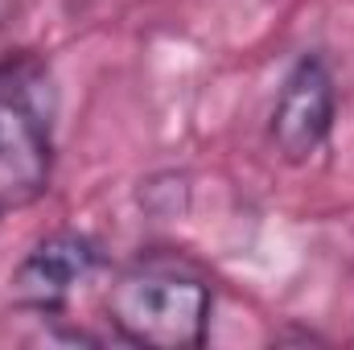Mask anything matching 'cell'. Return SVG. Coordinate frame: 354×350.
<instances>
[{"mask_svg": "<svg viewBox=\"0 0 354 350\" xmlns=\"http://www.w3.org/2000/svg\"><path fill=\"white\" fill-rule=\"evenodd\" d=\"M103 309L115 334L132 347L185 350L202 347L214 293L189 260L153 252L120 268Z\"/></svg>", "mask_w": 354, "mask_h": 350, "instance_id": "1", "label": "cell"}, {"mask_svg": "<svg viewBox=\"0 0 354 350\" xmlns=\"http://www.w3.org/2000/svg\"><path fill=\"white\" fill-rule=\"evenodd\" d=\"M54 177V87L33 54L0 62V214L33 206Z\"/></svg>", "mask_w": 354, "mask_h": 350, "instance_id": "2", "label": "cell"}, {"mask_svg": "<svg viewBox=\"0 0 354 350\" xmlns=\"http://www.w3.org/2000/svg\"><path fill=\"white\" fill-rule=\"evenodd\" d=\"M334 111H338V91L334 75L317 54L297 58V66L284 75L280 95L272 103V145L288 165H305L322 153V145L330 140L334 128Z\"/></svg>", "mask_w": 354, "mask_h": 350, "instance_id": "3", "label": "cell"}, {"mask_svg": "<svg viewBox=\"0 0 354 350\" xmlns=\"http://www.w3.org/2000/svg\"><path fill=\"white\" fill-rule=\"evenodd\" d=\"M99 272V248L79 231L46 235L12 272V301L37 317H54Z\"/></svg>", "mask_w": 354, "mask_h": 350, "instance_id": "4", "label": "cell"}]
</instances>
